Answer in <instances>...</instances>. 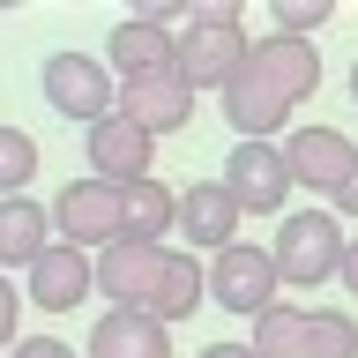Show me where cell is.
<instances>
[{
  "label": "cell",
  "mask_w": 358,
  "mask_h": 358,
  "mask_svg": "<svg viewBox=\"0 0 358 358\" xmlns=\"http://www.w3.org/2000/svg\"><path fill=\"white\" fill-rule=\"evenodd\" d=\"M268 262H276V284L321 291L343 268V224H336V209H284L276 239H268Z\"/></svg>",
  "instance_id": "obj_1"
},
{
  "label": "cell",
  "mask_w": 358,
  "mask_h": 358,
  "mask_svg": "<svg viewBox=\"0 0 358 358\" xmlns=\"http://www.w3.org/2000/svg\"><path fill=\"white\" fill-rule=\"evenodd\" d=\"M45 217H52V239L75 246V254H105L112 239H120V187H105V179H67L60 194L45 201Z\"/></svg>",
  "instance_id": "obj_2"
},
{
  "label": "cell",
  "mask_w": 358,
  "mask_h": 358,
  "mask_svg": "<svg viewBox=\"0 0 358 358\" xmlns=\"http://www.w3.org/2000/svg\"><path fill=\"white\" fill-rule=\"evenodd\" d=\"M38 90H45V105L60 112V120H83V127H97V120L120 105V83H112L105 52H52Z\"/></svg>",
  "instance_id": "obj_3"
},
{
  "label": "cell",
  "mask_w": 358,
  "mask_h": 358,
  "mask_svg": "<svg viewBox=\"0 0 358 358\" xmlns=\"http://www.w3.org/2000/svg\"><path fill=\"white\" fill-rule=\"evenodd\" d=\"M276 262H268V246L239 239V246H224V254H209V306L224 313H239V321H254V313L276 306Z\"/></svg>",
  "instance_id": "obj_4"
},
{
  "label": "cell",
  "mask_w": 358,
  "mask_h": 358,
  "mask_svg": "<svg viewBox=\"0 0 358 358\" xmlns=\"http://www.w3.org/2000/svg\"><path fill=\"white\" fill-rule=\"evenodd\" d=\"M217 179L231 187L239 217H284V201H291V164H284L276 142H231Z\"/></svg>",
  "instance_id": "obj_5"
},
{
  "label": "cell",
  "mask_w": 358,
  "mask_h": 358,
  "mask_svg": "<svg viewBox=\"0 0 358 358\" xmlns=\"http://www.w3.org/2000/svg\"><path fill=\"white\" fill-rule=\"evenodd\" d=\"M246 45H254V38H246L239 22H187V30H179L172 75L194 90V97H201V90H217V97H224V83L246 67Z\"/></svg>",
  "instance_id": "obj_6"
},
{
  "label": "cell",
  "mask_w": 358,
  "mask_h": 358,
  "mask_svg": "<svg viewBox=\"0 0 358 358\" xmlns=\"http://www.w3.org/2000/svg\"><path fill=\"white\" fill-rule=\"evenodd\" d=\"M276 150H284V164H291V187L329 194V201H336V187L351 179V164H358V142H351V134H336V127H321V120L291 127Z\"/></svg>",
  "instance_id": "obj_7"
},
{
  "label": "cell",
  "mask_w": 358,
  "mask_h": 358,
  "mask_svg": "<svg viewBox=\"0 0 358 358\" xmlns=\"http://www.w3.org/2000/svg\"><path fill=\"white\" fill-rule=\"evenodd\" d=\"M83 299H97V262L75 254V246H45L38 262L22 268V306H45V313H75Z\"/></svg>",
  "instance_id": "obj_8"
},
{
  "label": "cell",
  "mask_w": 358,
  "mask_h": 358,
  "mask_svg": "<svg viewBox=\"0 0 358 358\" xmlns=\"http://www.w3.org/2000/svg\"><path fill=\"white\" fill-rule=\"evenodd\" d=\"M164 254L172 246H142V239H112L97 254V299H112L120 313H150L157 276H164Z\"/></svg>",
  "instance_id": "obj_9"
},
{
  "label": "cell",
  "mask_w": 358,
  "mask_h": 358,
  "mask_svg": "<svg viewBox=\"0 0 358 358\" xmlns=\"http://www.w3.org/2000/svg\"><path fill=\"white\" fill-rule=\"evenodd\" d=\"M83 157H90V179H105V187H134V179H150L157 142L134 127V120L105 112L97 127H83Z\"/></svg>",
  "instance_id": "obj_10"
},
{
  "label": "cell",
  "mask_w": 358,
  "mask_h": 358,
  "mask_svg": "<svg viewBox=\"0 0 358 358\" xmlns=\"http://www.w3.org/2000/svg\"><path fill=\"white\" fill-rule=\"evenodd\" d=\"M172 60H179V30H157V22H134V15L112 22L105 38L112 83H157V75H172Z\"/></svg>",
  "instance_id": "obj_11"
},
{
  "label": "cell",
  "mask_w": 358,
  "mask_h": 358,
  "mask_svg": "<svg viewBox=\"0 0 358 358\" xmlns=\"http://www.w3.org/2000/svg\"><path fill=\"white\" fill-rule=\"evenodd\" d=\"M246 67H254V75H262V83L276 90L291 112L321 90V52H313V45H299V38H276V30L246 45Z\"/></svg>",
  "instance_id": "obj_12"
},
{
  "label": "cell",
  "mask_w": 358,
  "mask_h": 358,
  "mask_svg": "<svg viewBox=\"0 0 358 358\" xmlns=\"http://www.w3.org/2000/svg\"><path fill=\"white\" fill-rule=\"evenodd\" d=\"M239 201H231V187L224 179H194L187 194H179V231H187V254H224V246H239Z\"/></svg>",
  "instance_id": "obj_13"
},
{
  "label": "cell",
  "mask_w": 358,
  "mask_h": 358,
  "mask_svg": "<svg viewBox=\"0 0 358 358\" xmlns=\"http://www.w3.org/2000/svg\"><path fill=\"white\" fill-rule=\"evenodd\" d=\"M217 105H224V120H231L239 142H276V134H291V105L262 83V75H254V67H239V75L224 83Z\"/></svg>",
  "instance_id": "obj_14"
},
{
  "label": "cell",
  "mask_w": 358,
  "mask_h": 358,
  "mask_svg": "<svg viewBox=\"0 0 358 358\" xmlns=\"http://www.w3.org/2000/svg\"><path fill=\"white\" fill-rule=\"evenodd\" d=\"M112 112H120V120H134V127L157 142V134H179L187 120H194V90L179 83V75H157V83H120V105H112Z\"/></svg>",
  "instance_id": "obj_15"
},
{
  "label": "cell",
  "mask_w": 358,
  "mask_h": 358,
  "mask_svg": "<svg viewBox=\"0 0 358 358\" xmlns=\"http://www.w3.org/2000/svg\"><path fill=\"white\" fill-rule=\"evenodd\" d=\"M83 358H172V329L150 321V313H120L105 306L97 313V329H90Z\"/></svg>",
  "instance_id": "obj_16"
},
{
  "label": "cell",
  "mask_w": 358,
  "mask_h": 358,
  "mask_svg": "<svg viewBox=\"0 0 358 358\" xmlns=\"http://www.w3.org/2000/svg\"><path fill=\"white\" fill-rule=\"evenodd\" d=\"M179 231V194L164 187V179H134V187H120V239H142V246H164Z\"/></svg>",
  "instance_id": "obj_17"
},
{
  "label": "cell",
  "mask_w": 358,
  "mask_h": 358,
  "mask_svg": "<svg viewBox=\"0 0 358 358\" xmlns=\"http://www.w3.org/2000/svg\"><path fill=\"white\" fill-rule=\"evenodd\" d=\"M52 246V217H45L38 194H8L0 201V276H15V268H30Z\"/></svg>",
  "instance_id": "obj_18"
},
{
  "label": "cell",
  "mask_w": 358,
  "mask_h": 358,
  "mask_svg": "<svg viewBox=\"0 0 358 358\" xmlns=\"http://www.w3.org/2000/svg\"><path fill=\"white\" fill-rule=\"evenodd\" d=\"M246 351H254V358H313V306H291V299H276L268 313H254Z\"/></svg>",
  "instance_id": "obj_19"
},
{
  "label": "cell",
  "mask_w": 358,
  "mask_h": 358,
  "mask_svg": "<svg viewBox=\"0 0 358 358\" xmlns=\"http://www.w3.org/2000/svg\"><path fill=\"white\" fill-rule=\"evenodd\" d=\"M194 306H209V268L172 246V254H164V276H157V299H150V321L172 329V321H187Z\"/></svg>",
  "instance_id": "obj_20"
},
{
  "label": "cell",
  "mask_w": 358,
  "mask_h": 358,
  "mask_svg": "<svg viewBox=\"0 0 358 358\" xmlns=\"http://www.w3.org/2000/svg\"><path fill=\"white\" fill-rule=\"evenodd\" d=\"M30 179H38V134H22V127L0 120V201L30 194Z\"/></svg>",
  "instance_id": "obj_21"
},
{
  "label": "cell",
  "mask_w": 358,
  "mask_h": 358,
  "mask_svg": "<svg viewBox=\"0 0 358 358\" xmlns=\"http://www.w3.org/2000/svg\"><path fill=\"white\" fill-rule=\"evenodd\" d=\"M268 15H276V38L313 45V30H329V22H336V0H268Z\"/></svg>",
  "instance_id": "obj_22"
},
{
  "label": "cell",
  "mask_w": 358,
  "mask_h": 358,
  "mask_svg": "<svg viewBox=\"0 0 358 358\" xmlns=\"http://www.w3.org/2000/svg\"><path fill=\"white\" fill-rule=\"evenodd\" d=\"M313 358H358V313L313 306Z\"/></svg>",
  "instance_id": "obj_23"
},
{
  "label": "cell",
  "mask_w": 358,
  "mask_h": 358,
  "mask_svg": "<svg viewBox=\"0 0 358 358\" xmlns=\"http://www.w3.org/2000/svg\"><path fill=\"white\" fill-rule=\"evenodd\" d=\"M127 15L134 22H157V30H179V22H194V0H134Z\"/></svg>",
  "instance_id": "obj_24"
},
{
  "label": "cell",
  "mask_w": 358,
  "mask_h": 358,
  "mask_svg": "<svg viewBox=\"0 0 358 358\" xmlns=\"http://www.w3.org/2000/svg\"><path fill=\"white\" fill-rule=\"evenodd\" d=\"M15 343H22V284L0 276V351H15Z\"/></svg>",
  "instance_id": "obj_25"
},
{
  "label": "cell",
  "mask_w": 358,
  "mask_h": 358,
  "mask_svg": "<svg viewBox=\"0 0 358 358\" xmlns=\"http://www.w3.org/2000/svg\"><path fill=\"white\" fill-rule=\"evenodd\" d=\"M194 22H239L246 30V8L239 0H194Z\"/></svg>",
  "instance_id": "obj_26"
},
{
  "label": "cell",
  "mask_w": 358,
  "mask_h": 358,
  "mask_svg": "<svg viewBox=\"0 0 358 358\" xmlns=\"http://www.w3.org/2000/svg\"><path fill=\"white\" fill-rule=\"evenodd\" d=\"M8 358H75V351H67L60 336H22V343H15Z\"/></svg>",
  "instance_id": "obj_27"
},
{
  "label": "cell",
  "mask_w": 358,
  "mask_h": 358,
  "mask_svg": "<svg viewBox=\"0 0 358 358\" xmlns=\"http://www.w3.org/2000/svg\"><path fill=\"white\" fill-rule=\"evenodd\" d=\"M329 209H336V224H343V217L358 224V164H351V179H343V187H336V201H329Z\"/></svg>",
  "instance_id": "obj_28"
},
{
  "label": "cell",
  "mask_w": 358,
  "mask_h": 358,
  "mask_svg": "<svg viewBox=\"0 0 358 358\" xmlns=\"http://www.w3.org/2000/svg\"><path fill=\"white\" fill-rule=\"evenodd\" d=\"M336 284L358 299V239H343V268H336Z\"/></svg>",
  "instance_id": "obj_29"
},
{
  "label": "cell",
  "mask_w": 358,
  "mask_h": 358,
  "mask_svg": "<svg viewBox=\"0 0 358 358\" xmlns=\"http://www.w3.org/2000/svg\"><path fill=\"white\" fill-rule=\"evenodd\" d=\"M201 358H254V351H246V343H209Z\"/></svg>",
  "instance_id": "obj_30"
},
{
  "label": "cell",
  "mask_w": 358,
  "mask_h": 358,
  "mask_svg": "<svg viewBox=\"0 0 358 358\" xmlns=\"http://www.w3.org/2000/svg\"><path fill=\"white\" fill-rule=\"evenodd\" d=\"M351 105H358V60H351Z\"/></svg>",
  "instance_id": "obj_31"
}]
</instances>
